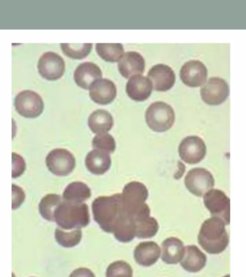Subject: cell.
Instances as JSON below:
<instances>
[{
  "label": "cell",
  "instance_id": "2e32d148",
  "mask_svg": "<svg viewBox=\"0 0 246 277\" xmlns=\"http://www.w3.org/2000/svg\"><path fill=\"white\" fill-rule=\"evenodd\" d=\"M118 71L125 78H131L135 75H140L145 71V61L140 54L129 51L123 55L118 63Z\"/></svg>",
  "mask_w": 246,
  "mask_h": 277
},
{
  "label": "cell",
  "instance_id": "9c48e42d",
  "mask_svg": "<svg viewBox=\"0 0 246 277\" xmlns=\"http://www.w3.org/2000/svg\"><path fill=\"white\" fill-rule=\"evenodd\" d=\"M17 112L25 118H36L41 114L43 110V102L41 97L32 90H24L20 92L15 100Z\"/></svg>",
  "mask_w": 246,
  "mask_h": 277
},
{
  "label": "cell",
  "instance_id": "9a60e30c",
  "mask_svg": "<svg viewBox=\"0 0 246 277\" xmlns=\"http://www.w3.org/2000/svg\"><path fill=\"white\" fill-rule=\"evenodd\" d=\"M117 90L114 83L107 79H100L89 87V97L96 103L107 105L114 100Z\"/></svg>",
  "mask_w": 246,
  "mask_h": 277
},
{
  "label": "cell",
  "instance_id": "ac0fdd59",
  "mask_svg": "<svg viewBox=\"0 0 246 277\" xmlns=\"http://www.w3.org/2000/svg\"><path fill=\"white\" fill-rule=\"evenodd\" d=\"M161 254V249L156 243L152 241L139 243L133 251L135 261L140 266L148 267L157 261Z\"/></svg>",
  "mask_w": 246,
  "mask_h": 277
},
{
  "label": "cell",
  "instance_id": "7a4b0ae2",
  "mask_svg": "<svg viewBox=\"0 0 246 277\" xmlns=\"http://www.w3.org/2000/svg\"><path fill=\"white\" fill-rule=\"evenodd\" d=\"M225 226L224 222L217 217L209 218L202 224L198 242L208 253L219 254L227 248L229 237Z\"/></svg>",
  "mask_w": 246,
  "mask_h": 277
},
{
  "label": "cell",
  "instance_id": "d6a6232c",
  "mask_svg": "<svg viewBox=\"0 0 246 277\" xmlns=\"http://www.w3.org/2000/svg\"><path fill=\"white\" fill-rule=\"evenodd\" d=\"M13 156V178H17L22 175L25 170V163L22 157L16 153L12 154Z\"/></svg>",
  "mask_w": 246,
  "mask_h": 277
},
{
  "label": "cell",
  "instance_id": "e575fe53",
  "mask_svg": "<svg viewBox=\"0 0 246 277\" xmlns=\"http://www.w3.org/2000/svg\"><path fill=\"white\" fill-rule=\"evenodd\" d=\"M69 277H95L93 272L87 268H79L73 271Z\"/></svg>",
  "mask_w": 246,
  "mask_h": 277
},
{
  "label": "cell",
  "instance_id": "8fae6325",
  "mask_svg": "<svg viewBox=\"0 0 246 277\" xmlns=\"http://www.w3.org/2000/svg\"><path fill=\"white\" fill-rule=\"evenodd\" d=\"M227 83L219 77H212L201 90V98L209 105H219L226 100L229 95Z\"/></svg>",
  "mask_w": 246,
  "mask_h": 277
},
{
  "label": "cell",
  "instance_id": "52a82bcc",
  "mask_svg": "<svg viewBox=\"0 0 246 277\" xmlns=\"http://www.w3.org/2000/svg\"><path fill=\"white\" fill-rule=\"evenodd\" d=\"M48 170L57 176H66L74 170L76 161L74 155L67 149L58 148L51 150L45 158Z\"/></svg>",
  "mask_w": 246,
  "mask_h": 277
},
{
  "label": "cell",
  "instance_id": "6da1fadb",
  "mask_svg": "<svg viewBox=\"0 0 246 277\" xmlns=\"http://www.w3.org/2000/svg\"><path fill=\"white\" fill-rule=\"evenodd\" d=\"M94 220L101 229L113 233L118 225L129 216L122 204L121 193L110 196H99L92 204Z\"/></svg>",
  "mask_w": 246,
  "mask_h": 277
},
{
  "label": "cell",
  "instance_id": "f546056e",
  "mask_svg": "<svg viewBox=\"0 0 246 277\" xmlns=\"http://www.w3.org/2000/svg\"><path fill=\"white\" fill-rule=\"evenodd\" d=\"M92 47V43H61L64 54L74 59L85 58L90 53Z\"/></svg>",
  "mask_w": 246,
  "mask_h": 277
},
{
  "label": "cell",
  "instance_id": "1f68e13d",
  "mask_svg": "<svg viewBox=\"0 0 246 277\" xmlns=\"http://www.w3.org/2000/svg\"><path fill=\"white\" fill-rule=\"evenodd\" d=\"M106 275V277H132L133 269L126 262L118 261L109 265Z\"/></svg>",
  "mask_w": 246,
  "mask_h": 277
},
{
  "label": "cell",
  "instance_id": "4dcf8cb0",
  "mask_svg": "<svg viewBox=\"0 0 246 277\" xmlns=\"http://www.w3.org/2000/svg\"><path fill=\"white\" fill-rule=\"evenodd\" d=\"M92 144L95 149L105 151L109 154L113 152L116 149L115 139L108 133L97 134L92 139Z\"/></svg>",
  "mask_w": 246,
  "mask_h": 277
},
{
  "label": "cell",
  "instance_id": "4fadbf2b",
  "mask_svg": "<svg viewBox=\"0 0 246 277\" xmlns=\"http://www.w3.org/2000/svg\"><path fill=\"white\" fill-rule=\"evenodd\" d=\"M180 77L182 82L188 87H200L206 82L207 69L202 62L193 60L186 62L182 66Z\"/></svg>",
  "mask_w": 246,
  "mask_h": 277
},
{
  "label": "cell",
  "instance_id": "83f0119b",
  "mask_svg": "<svg viewBox=\"0 0 246 277\" xmlns=\"http://www.w3.org/2000/svg\"><path fill=\"white\" fill-rule=\"evenodd\" d=\"M57 243L63 248H70L77 246L80 243L82 237L81 230H73L66 232L64 230L57 227L54 233Z\"/></svg>",
  "mask_w": 246,
  "mask_h": 277
},
{
  "label": "cell",
  "instance_id": "603a6c76",
  "mask_svg": "<svg viewBox=\"0 0 246 277\" xmlns=\"http://www.w3.org/2000/svg\"><path fill=\"white\" fill-rule=\"evenodd\" d=\"M91 196V190L87 184L76 181L68 184L62 193V199L67 202L82 204Z\"/></svg>",
  "mask_w": 246,
  "mask_h": 277
},
{
  "label": "cell",
  "instance_id": "7402d4cb",
  "mask_svg": "<svg viewBox=\"0 0 246 277\" xmlns=\"http://www.w3.org/2000/svg\"><path fill=\"white\" fill-rule=\"evenodd\" d=\"M162 260L167 264H176L180 262L185 253L183 242L178 238L171 237L162 243Z\"/></svg>",
  "mask_w": 246,
  "mask_h": 277
},
{
  "label": "cell",
  "instance_id": "836d02e7",
  "mask_svg": "<svg viewBox=\"0 0 246 277\" xmlns=\"http://www.w3.org/2000/svg\"><path fill=\"white\" fill-rule=\"evenodd\" d=\"M12 193H13V202L12 209L13 210L19 208L25 199V194L23 189L17 185H12Z\"/></svg>",
  "mask_w": 246,
  "mask_h": 277
},
{
  "label": "cell",
  "instance_id": "d590c367",
  "mask_svg": "<svg viewBox=\"0 0 246 277\" xmlns=\"http://www.w3.org/2000/svg\"><path fill=\"white\" fill-rule=\"evenodd\" d=\"M224 277H230V275H227V276H225Z\"/></svg>",
  "mask_w": 246,
  "mask_h": 277
},
{
  "label": "cell",
  "instance_id": "5b68a950",
  "mask_svg": "<svg viewBox=\"0 0 246 277\" xmlns=\"http://www.w3.org/2000/svg\"><path fill=\"white\" fill-rule=\"evenodd\" d=\"M148 126L156 132L168 131L173 125L175 112L171 105L164 102H155L151 104L145 113Z\"/></svg>",
  "mask_w": 246,
  "mask_h": 277
},
{
  "label": "cell",
  "instance_id": "277c9868",
  "mask_svg": "<svg viewBox=\"0 0 246 277\" xmlns=\"http://www.w3.org/2000/svg\"><path fill=\"white\" fill-rule=\"evenodd\" d=\"M149 193L143 184L132 181L124 186L121 193L123 207L132 219L150 216V209L146 204Z\"/></svg>",
  "mask_w": 246,
  "mask_h": 277
},
{
  "label": "cell",
  "instance_id": "e0dca14e",
  "mask_svg": "<svg viewBox=\"0 0 246 277\" xmlns=\"http://www.w3.org/2000/svg\"><path fill=\"white\" fill-rule=\"evenodd\" d=\"M102 78L99 66L92 62H84L79 65L74 74V80L79 87L88 90L93 82Z\"/></svg>",
  "mask_w": 246,
  "mask_h": 277
},
{
  "label": "cell",
  "instance_id": "ffe728a7",
  "mask_svg": "<svg viewBox=\"0 0 246 277\" xmlns=\"http://www.w3.org/2000/svg\"><path fill=\"white\" fill-rule=\"evenodd\" d=\"M111 165L110 154L99 149H93L87 154L85 166L91 173L101 175L106 173Z\"/></svg>",
  "mask_w": 246,
  "mask_h": 277
},
{
  "label": "cell",
  "instance_id": "484cf974",
  "mask_svg": "<svg viewBox=\"0 0 246 277\" xmlns=\"http://www.w3.org/2000/svg\"><path fill=\"white\" fill-rule=\"evenodd\" d=\"M62 201L60 195L49 193L43 196L39 203V213L44 219L49 222H54V213L56 208Z\"/></svg>",
  "mask_w": 246,
  "mask_h": 277
},
{
  "label": "cell",
  "instance_id": "f1b7e54d",
  "mask_svg": "<svg viewBox=\"0 0 246 277\" xmlns=\"http://www.w3.org/2000/svg\"><path fill=\"white\" fill-rule=\"evenodd\" d=\"M115 238L121 243H129L135 237V225L133 219L127 216L113 232Z\"/></svg>",
  "mask_w": 246,
  "mask_h": 277
},
{
  "label": "cell",
  "instance_id": "8d00e7d4",
  "mask_svg": "<svg viewBox=\"0 0 246 277\" xmlns=\"http://www.w3.org/2000/svg\"></svg>",
  "mask_w": 246,
  "mask_h": 277
},
{
  "label": "cell",
  "instance_id": "3957f363",
  "mask_svg": "<svg viewBox=\"0 0 246 277\" xmlns=\"http://www.w3.org/2000/svg\"><path fill=\"white\" fill-rule=\"evenodd\" d=\"M54 219L59 227L64 230L85 227L89 223L88 206L85 203L62 201L54 211Z\"/></svg>",
  "mask_w": 246,
  "mask_h": 277
},
{
  "label": "cell",
  "instance_id": "7c38bea8",
  "mask_svg": "<svg viewBox=\"0 0 246 277\" xmlns=\"http://www.w3.org/2000/svg\"><path fill=\"white\" fill-rule=\"evenodd\" d=\"M38 72L47 80H57L61 78L65 70L63 59L54 52L44 53L38 63Z\"/></svg>",
  "mask_w": 246,
  "mask_h": 277
},
{
  "label": "cell",
  "instance_id": "30bf717a",
  "mask_svg": "<svg viewBox=\"0 0 246 277\" xmlns=\"http://www.w3.org/2000/svg\"><path fill=\"white\" fill-rule=\"evenodd\" d=\"M178 152L183 162L191 165L197 164L206 155V144L200 137L190 136L183 139L180 142Z\"/></svg>",
  "mask_w": 246,
  "mask_h": 277
},
{
  "label": "cell",
  "instance_id": "44dd1931",
  "mask_svg": "<svg viewBox=\"0 0 246 277\" xmlns=\"http://www.w3.org/2000/svg\"><path fill=\"white\" fill-rule=\"evenodd\" d=\"M206 256L196 246L185 247V253L180 261V266L190 273H197L204 268Z\"/></svg>",
  "mask_w": 246,
  "mask_h": 277
},
{
  "label": "cell",
  "instance_id": "8992f818",
  "mask_svg": "<svg viewBox=\"0 0 246 277\" xmlns=\"http://www.w3.org/2000/svg\"><path fill=\"white\" fill-rule=\"evenodd\" d=\"M203 202L212 217L219 218L225 225H230V201L224 192L211 189L203 195Z\"/></svg>",
  "mask_w": 246,
  "mask_h": 277
},
{
  "label": "cell",
  "instance_id": "4316f807",
  "mask_svg": "<svg viewBox=\"0 0 246 277\" xmlns=\"http://www.w3.org/2000/svg\"><path fill=\"white\" fill-rule=\"evenodd\" d=\"M96 51L103 60L116 62L124 55V47L121 43H97Z\"/></svg>",
  "mask_w": 246,
  "mask_h": 277
},
{
  "label": "cell",
  "instance_id": "cb8c5ba5",
  "mask_svg": "<svg viewBox=\"0 0 246 277\" xmlns=\"http://www.w3.org/2000/svg\"><path fill=\"white\" fill-rule=\"evenodd\" d=\"M88 126L93 133L97 134L107 133L113 126L111 114L105 110H96L88 118Z\"/></svg>",
  "mask_w": 246,
  "mask_h": 277
},
{
  "label": "cell",
  "instance_id": "d4e9b609",
  "mask_svg": "<svg viewBox=\"0 0 246 277\" xmlns=\"http://www.w3.org/2000/svg\"><path fill=\"white\" fill-rule=\"evenodd\" d=\"M135 225V237L139 239L152 237L159 230L157 221L150 216L133 219Z\"/></svg>",
  "mask_w": 246,
  "mask_h": 277
},
{
  "label": "cell",
  "instance_id": "d6986e66",
  "mask_svg": "<svg viewBox=\"0 0 246 277\" xmlns=\"http://www.w3.org/2000/svg\"><path fill=\"white\" fill-rule=\"evenodd\" d=\"M152 85L147 77L135 75L126 84V92L131 99L138 102L145 101L151 95Z\"/></svg>",
  "mask_w": 246,
  "mask_h": 277
},
{
  "label": "cell",
  "instance_id": "ba28073f",
  "mask_svg": "<svg viewBox=\"0 0 246 277\" xmlns=\"http://www.w3.org/2000/svg\"><path fill=\"white\" fill-rule=\"evenodd\" d=\"M185 185L188 191L200 197L213 188L215 179L207 170L197 167L188 171L185 178Z\"/></svg>",
  "mask_w": 246,
  "mask_h": 277
},
{
  "label": "cell",
  "instance_id": "5bb4252c",
  "mask_svg": "<svg viewBox=\"0 0 246 277\" xmlns=\"http://www.w3.org/2000/svg\"><path fill=\"white\" fill-rule=\"evenodd\" d=\"M148 80L156 91L164 92L173 87L175 82V75L170 66L165 64H157L150 69Z\"/></svg>",
  "mask_w": 246,
  "mask_h": 277
}]
</instances>
